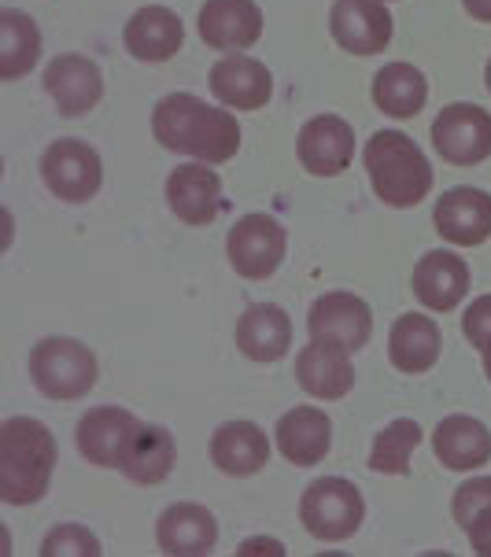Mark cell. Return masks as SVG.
Returning <instances> with one entry per match:
<instances>
[{"label":"cell","mask_w":491,"mask_h":557,"mask_svg":"<svg viewBox=\"0 0 491 557\" xmlns=\"http://www.w3.org/2000/svg\"><path fill=\"white\" fill-rule=\"evenodd\" d=\"M466 535H469V546H474L477 554L491 557V509H484V513L466 528Z\"/></svg>","instance_id":"836d02e7"},{"label":"cell","mask_w":491,"mask_h":557,"mask_svg":"<svg viewBox=\"0 0 491 557\" xmlns=\"http://www.w3.org/2000/svg\"><path fill=\"white\" fill-rule=\"evenodd\" d=\"M152 134L167 152L222 166L241 152V122L193 92H170L152 111Z\"/></svg>","instance_id":"6da1fadb"},{"label":"cell","mask_w":491,"mask_h":557,"mask_svg":"<svg viewBox=\"0 0 491 557\" xmlns=\"http://www.w3.org/2000/svg\"><path fill=\"white\" fill-rule=\"evenodd\" d=\"M37 60H41V30H37V23L19 8H4L0 12V78H23V74L34 71Z\"/></svg>","instance_id":"f1b7e54d"},{"label":"cell","mask_w":491,"mask_h":557,"mask_svg":"<svg viewBox=\"0 0 491 557\" xmlns=\"http://www.w3.org/2000/svg\"><path fill=\"white\" fill-rule=\"evenodd\" d=\"M432 455L451 473H474L491 461V432L477 418L451 413L432 432Z\"/></svg>","instance_id":"cb8c5ba5"},{"label":"cell","mask_w":491,"mask_h":557,"mask_svg":"<svg viewBox=\"0 0 491 557\" xmlns=\"http://www.w3.org/2000/svg\"><path fill=\"white\" fill-rule=\"evenodd\" d=\"M237 351L251 362H278L292 347V318L278 304H251L233 329Z\"/></svg>","instance_id":"d4e9b609"},{"label":"cell","mask_w":491,"mask_h":557,"mask_svg":"<svg viewBox=\"0 0 491 557\" xmlns=\"http://www.w3.org/2000/svg\"><path fill=\"white\" fill-rule=\"evenodd\" d=\"M122 45H126V52L140 63H167L182 52L185 26H182V18H177V12L148 4L130 15L126 30H122Z\"/></svg>","instance_id":"ffe728a7"},{"label":"cell","mask_w":491,"mask_h":557,"mask_svg":"<svg viewBox=\"0 0 491 557\" xmlns=\"http://www.w3.org/2000/svg\"><path fill=\"white\" fill-rule=\"evenodd\" d=\"M56 473V440L41 421L8 418L0 424V503L34 506Z\"/></svg>","instance_id":"7a4b0ae2"},{"label":"cell","mask_w":491,"mask_h":557,"mask_svg":"<svg viewBox=\"0 0 491 557\" xmlns=\"http://www.w3.org/2000/svg\"><path fill=\"white\" fill-rule=\"evenodd\" d=\"M329 34L344 52L377 55L392 45V12L384 0H336L329 12Z\"/></svg>","instance_id":"30bf717a"},{"label":"cell","mask_w":491,"mask_h":557,"mask_svg":"<svg viewBox=\"0 0 491 557\" xmlns=\"http://www.w3.org/2000/svg\"><path fill=\"white\" fill-rule=\"evenodd\" d=\"M167 203L185 225H211L222 211V177L211 163H182L167 177Z\"/></svg>","instance_id":"5bb4252c"},{"label":"cell","mask_w":491,"mask_h":557,"mask_svg":"<svg viewBox=\"0 0 491 557\" xmlns=\"http://www.w3.org/2000/svg\"><path fill=\"white\" fill-rule=\"evenodd\" d=\"M137 418L122 406H93L89 413L74 429V443H78V455L89 466L100 469H119V458L130 443Z\"/></svg>","instance_id":"d6986e66"},{"label":"cell","mask_w":491,"mask_h":557,"mask_svg":"<svg viewBox=\"0 0 491 557\" xmlns=\"http://www.w3.org/2000/svg\"><path fill=\"white\" fill-rule=\"evenodd\" d=\"M384 4H389V0H384Z\"/></svg>","instance_id":"f35d334b"},{"label":"cell","mask_w":491,"mask_h":557,"mask_svg":"<svg viewBox=\"0 0 491 557\" xmlns=\"http://www.w3.org/2000/svg\"><path fill=\"white\" fill-rule=\"evenodd\" d=\"M410 288H414V299H418L425 310L447 314V310H455L469 292L466 259L455 251H443V248L421 255V262L414 267Z\"/></svg>","instance_id":"e0dca14e"},{"label":"cell","mask_w":491,"mask_h":557,"mask_svg":"<svg viewBox=\"0 0 491 557\" xmlns=\"http://www.w3.org/2000/svg\"><path fill=\"white\" fill-rule=\"evenodd\" d=\"M45 557H97L100 540L85 524H56L41 540Z\"/></svg>","instance_id":"4dcf8cb0"},{"label":"cell","mask_w":491,"mask_h":557,"mask_svg":"<svg viewBox=\"0 0 491 557\" xmlns=\"http://www.w3.org/2000/svg\"><path fill=\"white\" fill-rule=\"evenodd\" d=\"M432 225L443 240L458 248H477L491 237V196L484 188H447L432 207Z\"/></svg>","instance_id":"4fadbf2b"},{"label":"cell","mask_w":491,"mask_h":557,"mask_svg":"<svg viewBox=\"0 0 491 557\" xmlns=\"http://www.w3.org/2000/svg\"><path fill=\"white\" fill-rule=\"evenodd\" d=\"M41 182L63 203H89L100 193L103 163L97 148L78 137H60L41 156Z\"/></svg>","instance_id":"8992f818"},{"label":"cell","mask_w":491,"mask_h":557,"mask_svg":"<svg viewBox=\"0 0 491 557\" xmlns=\"http://www.w3.org/2000/svg\"><path fill=\"white\" fill-rule=\"evenodd\" d=\"M421 447V424L410 418L392 421L389 429L377 432L370 447V469L384 476H410V458Z\"/></svg>","instance_id":"f546056e"},{"label":"cell","mask_w":491,"mask_h":557,"mask_svg":"<svg viewBox=\"0 0 491 557\" xmlns=\"http://www.w3.org/2000/svg\"><path fill=\"white\" fill-rule=\"evenodd\" d=\"M296 152L307 174L336 177L352 166L355 159V129L340 115H315L304 122L296 137Z\"/></svg>","instance_id":"7c38bea8"},{"label":"cell","mask_w":491,"mask_h":557,"mask_svg":"<svg viewBox=\"0 0 491 557\" xmlns=\"http://www.w3.org/2000/svg\"><path fill=\"white\" fill-rule=\"evenodd\" d=\"M480 355H484V373H488V381H491V347H488V351H480Z\"/></svg>","instance_id":"8d00e7d4"},{"label":"cell","mask_w":491,"mask_h":557,"mask_svg":"<svg viewBox=\"0 0 491 557\" xmlns=\"http://www.w3.org/2000/svg\"><path fill=\"white\" fill-rule=\"evenodd\" d=\"M174 461H177V447L163 424L137 421L134 432H130L126 450H122V458H119V473L140 487H152V484H163V480L174 473Z\"/></svg>","instance_id":"7402d4cb"},{"label":"cell","mask_w":491,"mask_h":557,"mask_svg":"<svg viewBox=\"0 0 491 557\" xmlns=\"http://www.w3.org/2000/svg\"><path fill=\"white\" fill-rule=\"evenodd\" d=\"M484 509H491V476H474L466 480L458 491H455V503H451V513L462 528H469L477 521Z\"/></svg>","instance_id":"1f68e13d"},{"label":"cell","mask_w":491,"mask_h":557,"mask_svg":"<svg viewBox=\"0 0 491 557\" xmlns=\"http://www.w3.org/2000/svg\"><path fill=\"white\" fill-rule=\"evenodd\" d=\"M255 550H267V554H285V546L281 543H270V540H251L241 546V554H255Z\"/></svg>","instance_id":"d590c367"},{"label":"cell","mask_w":491,"mask_h":557,"mask_svg":"<svg viewBox=\"0 0 491 557\" xmlns=\"http://www.w3.org/2000/svg\"><path fill=\"white\" fill-rule=\"evenodd\" d=\"M307 333L318 344H333L344 351H358L366 347V339L373 333V314L366 307V299H358L355 292H326L322 299H315L307 314Z\"/></svg>","instance_id":"9c48e42d"},{"label":"cell","mask_w":491,"mask_h":557,"mask_svg":"<svg viewBox=\"0 0 491 557\" xmlns=\"http://www.w3.org/2000/svg\"><path fill=\"white\" fill-rule=\"evenodd\" d=\"M289 237L285 225L273 214H244L233 222L230 237H225V255H230V267L248 281H267L278 273L285 262Z\"/></svg>","instance_id":"52a82bcc"},{"label":"cell","mask_w":491,"mask_h":557,"mask_svg":"<svg viewBox=\"0 0 491 557\" xmlns=\"http://www.w3.org/2000/svg\"><path fill=\"white\" fill-rule=\"evenodd\" d=\"M462 333H466V339L477 351H488L491 347V296H480L466 307V314H462Z\"/></svg>","instance_id":"d6a6232c"},{"label":"cell","mask_w":491,"mask_h":557,"mask_svg":"<svg viewBox=\"0 0 491 557\" xmlns=\"http://www.w3.org/2000/svg\"><path fill=\"white\" fill-rule=\"evenodd\" d=\"M443 351V336L437 329V321L425 314H403L389 333V358L400 373H429L440 362Z\"/></svg>","instance_id":"4316f807"},{"label":"cell","mask_w":491,"mask_h":557,"mask_svg":"<svg viewBox=\"0 0 491 557\" xmlns=\"http://www.w3.org/2000/svg\"><path fill=\"white\" fill-rule=\"evenodd\" d=\"M273 443L285 455V461L299 469L318 466L329 447H333V421L326 418V410L318 406H296L285 418L278 421V432H273Z\"/></svg>","instance_id":"603a6c76"},{"label":"cell","mask_w":491,"mask_h":557,"mask_svg":"<svg viewBox=\"0 0 491 557\" xmlns=\"http://www.w3.org/2000/svg\"><path fill=\"white\" fill-rule=\"evenodd\" d=\"M484 82H488V92H491V60H488V71H484Z\"/></svg>","instance_id":"74e56055"},{"label":"cell","mask_w":491,"mask_h":557,"mask_svg":"<svg viewBox=\"0 0 491 557\" xmlns=\"http://www.w3.org/2000/svg\"><path fill=\"white\" fill-rule=\"evenodd\" d=\"M462 8H466L477 23H491V0H462Z\"/></svg>","instance_id":"e575fe53"},{"label":"cell","mask_w":491,"mask_h":557,"mask_svg":"<svg viewBox=\"0 0 491 557\" xmlns=\"http://www.w3.org/2000/svg\"><path fill=\"white\" fill-rule=\"evenodd\" d=\"M299 521H304L307 532L322 543L352 540L366 521V498L352 480L322 476L304 491V498H299Z\"/></svg>","instance_id":"5b68a950"},{"label":"cell","mask_w":491,"mask_h":557,"mask_svg":"<svg viewBox=\"0 0 491 557\" xmlns=\"http://www.w3.org/2000/svg\"><path fill=\"white\" fill-rule=\"evenodd\" d=\"M45 92L52 97L63 119H82L103 97V74L89 55L63 52L45 67Z\"/></svg>","instance_id":"8fae6325"},{"label":"cell","mask_w":491,"mask_h":557,"mask_svg":"<svg viewBox=\"0 0 491 557\" xmlns=\"http://www.w3.org/2000/svg\"><path fill=\"white\" fill-rule=\"evenodd\" d=\"M425 100H429V82L414 63H384L373 74V103L389 119L421 115Z\"/></svg>","instance_id":"83f0119b"},{"label":"cell","mask_w":491,"mask_h":557,"mask_svg":"<svg viewBox=\"0 0 491 557\" xmlns=\"http://www.w3.org/2000/svg\"><path fill=\"white\" fill-rule=\"evenodd\" d=\"M156 543L170 557H200L211 554L219 543V521L200 503H174L159 513Z\"/></svg>","instance_id":"ac0fdd59"},{"label":"cell","mask_w":491,"mask_h":557,"mask_svg":"<svg viewBox=\"0 0 491 557\" xmlns=\"http://www.w3.org/2000/svg\"><path fill=\"white\" fill-rule=\"evenodd\" d=\"M296 381L307 395H315V399H322V403L344 399V395L355 388L352 351L310 339L304 351L296 355Z\"/></svg>","instance_id":"44dd1931"},{"label":"cell","mask_w":491,"mask_h":557,"mask_svg":"<svg viewBox=\"0 0 491 557\" xmlns=\"http://www.w3.org/2000/svg\"><path fill=\"white\" fill-rule=\"evenodd\" d=\"M211 461L225 476H255L270 461V440L255 421H225L211 436Z\"/></svg>","instance_id":"484cf974"},{"label":"cell","mask_w":491,"mask_h":557,"mask_svg":"<svg viewBox=\"0 0 491 557\" xmlns=\"http://www.w3.org/2000/svg\"><path fill=\"white\" fill-rule=\"evenodd\" d=\"M196 30L207 49L244 52L262 37V8L255 0H207Z\"/></svg>","instance_id":"9a60e30c"},{"label":"cell","mask_w":491,"mask_h":557,"mask_svg":"<svg viewBox=\"0 0 491 557\" xmlns=\"http://www.w3.org/2000/svg\"><path fill=\"white\" fill-rule=\"evenodd\" d=\"M363 163L377 200L400 211L418 207L432 188V163L400 129H377L363 148Z\"/></svg>","instance_id":"3957f363"},{"label":"cell","mask_w":491,"mask_h":557,"mask_svg":"<svg viewBox=\"0 0 491 557\" xmlns=\"http://www.w3.org/2000/svg\"><path fill=\"white\" fill-rule=\"evenodd\" d=\"M207 82H211V92L222 108L259 111L273 97V74L267 71V63L251 60L244 52H230L225 60L214 63Z\"/></svg>","instance_id":"2e32d148"},{"label":"cell","mask_w":491,"mask_h":557,"mask_svg":"<svg viewBox=\"0 0 491 557\" xmlns=\"http://www.w3.org/2000/svg\"><path fill=\"white\" fill-rule=\"evenodd\" d=\"M97 376V355L74 336H49L30 351V381L45 399H82L85 392H93Z\"/></svg>","instance_id":"277c9868"},{"label":"cell","mask_w":491,"mask_h":557,"mask_svg":"<svg viewBox=\"0 0 491 557\" xmlns=\"http://www.w3.org/2000/svg\"><path fill=\"white\" fill-rule=\"evenodd\" d=\"M432 148L455 166H477L491 156V115L477 103H447L432 122Z\"/></svg>","instance_id":"ba28073f"}]
</instances>
